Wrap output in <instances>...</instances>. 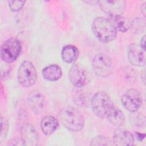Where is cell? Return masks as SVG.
I'll use <instances>...</instances> for the list:
<instances>
[{
    "instance_id": "cell-8",
    "label": "cell",
    "mask_w": 146,
    "mask_h": 146,
    "mask_svg": "<svg viewBox=\"0 0 146 146\" xmlns=\"http://www.w3.org/2000/svg\"><path fill=\"white\" fill-rule=\"evenodd\" d=\"M123 106L131 112L137 111L142 105V96L136 90L131 88L124 92L121 98Z\"/></svg>"
},
{
    "instance_id": "cell-7",
    "label": "cell",
    "mask_w": 146,
    "mask_h": 146,
    "mask_svg": "<svg viewBox=\"0 0 146 146\" xmlns=\"http://www.w3.org/2000/svg\"><path fill=\"white\" fill-rule=\"evenodd\" d=\"M68 77L71 83L77 88L84 87L90 80V76L88 71L78 64H74L71 67L68 72Z\"/></svg>"
},
{
    "instance_id": "cell-14",
    "label": "cell",
    "mask_w": 146,
    "mask_h": 146,
    "mask_svg": "<svg viewBox=\"0 0 146 146\" xmlns=\"http://www.w3.org/2000/svg\"><path fill=\"white\" fill-rule=\"evenodd\" d=\"M59 121L57 119L51 115L42 117L40 121V128L43 133L47 136L52 134L58 128Z\"/></svg>"
},
{
    "instance_id": "cell-28",
    "label": "cell",
    "mask_w": 146,
    "mask_h": 146,
    "mask_svg": "<svg viewBox=\"0 0 146 146\" xmlns=\"http://www.w3.org/2000/svg\"><path fill=\"white\" fill-rule=\"evenodd\" d=\"M140 46L141 47V48L143 49H144V50H145V36L144 35L140 40Z\"/></svg>"
},
{
    "instance_id": "cell-2",
    "label": "cell",
    "mask_w": 146,
    "mask_h": 146,
    "mask_svg": "<svg viewBox=\"0 0 146 146\" xmlns=\"http://www.w3.org/2000/svg\"><path fill=\"white\" fill-rule=\"evenodd\" d=\"M59 121L67 129L72 131H79L84 125V118L76 108L68 106L63 108L59 113Z\"/></svg>"
},
{
    "instance_id": "cell-4",
    "label": "cell",
    "mask_w": 146,
    "mask_h": 146,
    "mask_svg": "<svg viewBox=\"0 0 146 146\" xmlns=\"http://www.w3.org/2000/svg\"><path fill=\"white\" fill-rule=\"evenodd\" d=\"M22 45L19 40L14 38L6 40L1 47V59L6 63L15 61L20 55Z\"/></svg>"
},
{
    "instance_id": "cell-1",
    "label": "cell",
    "mask_w": 146,
    "mask_h": 146,
    "mask_svg": "<svg viewBox=\"0 0 146 146\" xmlns=\"http://www.w3.org/2000/svg\"><path fill=\"white\" fill-rule=\"evenodd\" d=\"M92 30L96 38L103 43H109L117 36V30L112 22L104 17L96 18L92 23Z\"/></svg>"
},
{
    "instance_id": "cell-22",
    "label": "cell",
    "mask_w": 146,
    "mask_h": 146,
    "mask_svg": "<svg viewBox=\"0 0 146 146\" xmlns=\"http://www.w3.org/2000/svg\"><path fill=\"white\" fill-rule=\"evenodd\" d=\"M90 145L92 146H101V145H113V141H111L108 138L104 136L99 135L94 137L90 141Z\"/></svg>"
},
{
    "instance_id": "cell-9",
    "label": "cell",
    "mask_w": 146,
    "mask_h": 146,
    "mask_svg": "<svg viewBox=\"0 0 146 146\" xmlns=\"http://www.w3.org/2000/svg\"><path fill=\"white\" fill-rule=\"evenodd\" d=\"M97 2L102 10L110 18L121 15L126 7V2L121 0L98 1Z\"/></svg>"
},
{
    "instance_id": "cell-12",
    "label": "cell",
    "mask_w": 146,
    "mask_h": 146,
    "mask_svg": "<svg viewBox=\"0 0 146 146\" xmlns=\"http://www.w3.org/2000/svg\"><path fill=\"white\" fill-rule=\"evenodd\" d=\"M135 138L133 135L128 131L117 128L113 133V143L115 145L125 146L133 145Z\"/></svg>"
},
{
    "instance_id": "cell-29",
    "label": "cell",
    "mask_w": 146,
    "mask_h": 146,
    "mask_svg": "<svg viewBox=\"0 0 146 146\" xmlns=\"http://www.w3.org/2000/svg\"><path fill=\"white\" fill-rule=\"evenodd\" d=\"M145 5H146V2H144L141 5V11L144 18L145 17Z\"/></svg>"
},
{
    "instance_id": "cell-3",
    "label": "cell",
    "mask_w": 146,
    "mask_h": 146,
    "mask_svg": "<svg viewBox=\"0 0 146 146\" xmlns=\"http://www.w3.org/2000/svg\"><path fill=\"white\" fill-rule=\"evenodd\" d=\"M91 104L94 114L101 118H107L114 107L109 96L103 91L98 92L93 96Z\"/></svg>"
},
{
    "instance_id": "cell-19",
    "label": "cell",
    "mask_w": 146,
    "mask_h": 146,
    "mask_svg": "<svg viewBox=\"0 0 146 146\" xmlns=\"http://www.w3.org/2000/svg\"><path fill=\"white\" fill-rule=\"evenodd\" d=\"M110 19L112 22L117 31H119L123 33L130 29L131 22L129 19L124 17L122 15L112 17L110 18Z\"/></svg>"
},
{
    "instance_id": "cell-11",
    "label": "cell",
    "mask_w": 146,
    "mask_h": 146,
    "mask_svg": "<svg viewBox=\"0 0 146 146\" xmlns=\"http://www.w3.org/2000/svg\"><path fill=\"white\" fill-rule=\"evenodd\" d=\"M20 134L24 145L35 146L38 144L39 136L37 131L32 124H24L21 128Z\"/></svg>"
},
{
    "instance_id": "cell-6",
    "label": "cell",
    "mask_w": 146,
    "mask_h": 146,
    "mask_svg": "<svg viewBox=\"0 0 146 146\" xmlns=\"http://www.w3.org/2000/svg\"><path fill=\"white\" fill-rule=\"evenodd\" d=\"M92 66L94 73L99 77H108L113 72L111 59L103 53L98 54L94 56L92 62Z\"/></svg>"
},
{
    "instance_id": "cell-27",
    "label": "cell",
    "mask_w": 146,
    "mask_h": 146,
    "mask_svg": "<svg viewBox=\"0 0 146 146\" xmlns=\"http://www.w3.org/2000/svg\"><path fill=\"white\" fill-rule=\"evenodd\" d=\"M136 139L139 141H141L143 140V139L145 137V133H139V132H136Z\"/></svg>"
},
{
    "instance_id": "cell-25",
    "label": "cell",
    "mask_w": 146,
    "mask_h": 146,
    "mask_svg": "<svg viewBox=\"0 0 146 146\" xmlns=\"http://www.w3.org/2000/svg\"><path fill=\"white\" fill-rule=\"evenodd\" d=\"M9 124L7 119L1 116V140L6 137L8 131Z\"/></svg>"
},
{
    "instance_id": "cell-17",
    "label": "cell",
    "mask_w": 146,
    "mask_h": 146,
    "mask_svg": "<svg viewBox=\"0 0 146 146\" xmlns=\"http://www.w3.org/2000/svg\"><path fill=\"white\" fill-rule=\"evenodd\" d=\"M72 98L74 102L78 106L86 107L91 102L89 95L83 90L79 88H75L72 91Z\"/></svg>"
},
{
    "instance_id": "cell-24",
    "label": "cell",
    "mask_w": 146,
    "mask_h": 146,
    "mask_svg": "<svg viewBox=\"0 0 146 146\" xmlns=\"http://www.w3.org/2000/svg\"><path fill=\"white\" fill-rule=\"evenodd\" d=\"M8 5L10 9L14 12L18 11L21 10L25 3L26 1H9Z\"/></svg>"
},
{
    "instance_id": "cell-23",
    "label": "cell",
    "mask_w": 146,
    "mask_h": 146,
    "mask_svg": "<svg viewBox=\"0 0 146 146\" xmlns=\"http://www.w3.org/2000/svg\"><path fill=\"white\" fill-rule=\"evenodd\" d=\"M121 77L127 82H133L135 79L134 71L129 67H125L121 69Z\"/></svg>"
},
{
    "instance_id": "cell-18",
    "label": "cell",
    "mask_w": 146,
    "mask_h": 146,
    "mask_svg": "<svg viewBox=\"0 0 146 146\" xmlns=\"http://www.w3.org/2000/svg\"><path fill=\"white\" fill-rule=\"evenodd\" d=\"M107 118L111 124L116 126H121L125 123V116L123 112L115 106Z\"/></svg>"
},
{
    "instance_id": "cell-20",
    "label": "cell",
    "mask_w": 146,
    "mask_h": 146,
    "mask_svg": "<svg viewBox=\"0 0 146 146\" xmlns=\"http://www.w3.org/2000/svg\"><path fill=\"white\" fill-rule=\"evenodd\" d=\"M131 124L136 127H143L145 125V117L141 113L136 111L131 112L129 116Z\"/></svg>"
},
{
    "instance_id": "cell-30",
    "label": "cell",
    "mask_w": 146,
    "mask_h": 146,
    "mask_svg": "<svg viewBox=\"0 0 146 146\" xmlns=\"http://www.w3.org/2000/svg\"><path fill=\"white\" fill-rule=\"evenodd\" d=\"M141 80L143 82V83L145 84V70H143L141 73Z\"/></svg>"
},
{
    "instance_id": "cell-21",
    "label": "cell",
    "mask_w": 146,
    "mask_h": 146,
    "mask_svg": "<svg viewBox=\"0 0 146 146\" xmlns=\"http://www.w3.org/2000/svg\"><path fill=\"white\" fill-rule=\"evenodd\" d=\"M145 27V21L141 18H136L131 22L130 28L133 33L139 34L142 33Z\"/></svg>"
},
{
    "instance_id": "cell-16",
    "label": "cell",
    "mask_w": 146,
    "mask_h": 146,
    "mask_svg": "<svg viewBox=\"0 0 146 146\" xmlns=\"http://www.w3.org/2000/svg\"><path fill=\"white\" fill-rule=\"evenodd\" d=\"M42 75L45 79L54 82L59 80L61 78L62 71L59 66L51 64L42 70Z\"/></svg>"
},
{
    "instance_id": "cell-15",
    "label": "cell",
    "mask_w": 146,
    "mask_h": 146,
    "mask_svg": "<svg viewBox=\"0 0 146 146\" xmlns=\"http://www.w3.org/2000/svg\"><path fill=\"white\" fill-rule=\"evenodd\" d=\"M79 50L74 45L67 44L64 46L61 52L63 60L68 63H74L79 56Z\"/></svg>"
},
{
    "instance_id": "cell-5",
    "label": "cell",
    "mask_w": 146,
    "mask_h": 146,
    "mask_svg": "<svg viewBox=\"0 0 146 146\" xmlns=\"http://www.w3.org/2000/svg\"><path fill=\"white\" fill-rule=\"evenodd\" d=\"M17 78L23 87H29L33 86L37 79V72L34 64L28 60L22 62L18 70Z\"/></svg>"
},
{
    "instance_id": "cell-13",
    "label": "cell",
    "mask_w": 146,
    "mask_h": 146,
    "mask_svg": "<svg viewBox=\"0 0 146 146\" xmlns=\"http://www.w3.org/2000/svg\"><path fill=\"white\" fill-rule=\"evenodd\" d=\"M27 102L30 110L35 114L38 115L43 110L44 98L39 91H31L29 94Z\"/></svg>"
},
{
    "instance_id": "cell-26",
    "label": "cell",
    "mask_w": 146,
    "mask_h": 146,
    "mask_svg": "<svg viewBox=\"0 0 146 146\" xmlns=\"http://www.w3.org/2000/svg\"><path fill=\"white\" fill-rule=\"evenodd\" d=\"M10 72V67L8 65L5 66V70H1V79H3L6 78Z\"/></svg>"
},
{
    "instance_id": "cell-10",
    "label": "cell",
    "mask_w": 146,
    "mask_h": 146,
    "mask_svg": "<svg viewBox=\"0 0 146 146\" xmlns=\"http://www.w3.org/2000/svg\"><path fill=\"white\" fill-rule=\"evenodd\" d=\"M127 56L129 62L132 65L139 67L145 66V50L140 44H130L127 48Z\"/></svg>"
}]
</instances>
